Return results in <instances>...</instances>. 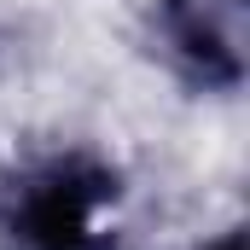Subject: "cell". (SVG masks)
Here are the masks:
<instances>
[{"label":"cell","mask_w":250,"mask_h":250,"mask_svg":"<svg viewBox=\"0 0 250 250\" xmlns=\"http://www.w3.org/2000/svg\"><path fill=\"white\" fill-rule=\"evenodd\" d=\"M192 250H245V245H239V233H209L204 245H192Z\"/></svg>","instance_id":"3957f363"},{"label":"cell","mask_w":250,"mask_h":250,"mask_svg":"<svg viewBox=\"0 0 250 250\" xmlns=\"http://www.w3.org/2000/svg\"><path fill=\"white\" fill-rule=\"evenodd\" d=\"M117 169L87 157V151H59L29 163L6 198H0V233L12 250H117L123 221H117Z\"/></svg>","instance_id":"6da1fadb"},{"label":"cell","mask_w":250,"mask_h":250,"mask_svg":"<svg viewBox=\"0 0 250 250\" xmlns=\"http://www.w3.org/2000/svg\"><path fill=\"white\" fill-rule=\"evenodd\" d=\"M157 53L198 87H239L245 76V0H157Z\"/></svg>","instance_id":"7a4b0ae2"}]
</instances>
